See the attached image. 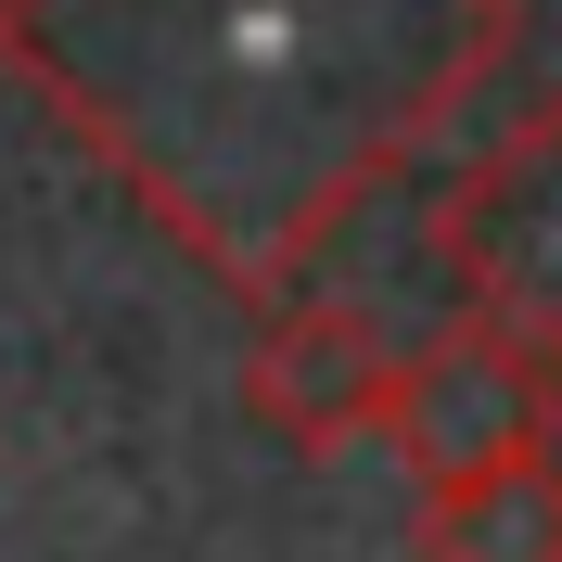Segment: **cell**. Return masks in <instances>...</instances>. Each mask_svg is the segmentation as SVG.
Returning <instances> with one entry per match:
<instances>
[{"mask_svg":"<svg viewBox=\"0 0 562 562\" xmlns=\"http://www.w3.org/2000/svg\"><path fill=\"white\" fill-rule=\"evenodd\" d=\"M435 269L460 307L562 358V90L525 103L473 167L435 192Z\"/></svg>","mask_w":562,"mask_h":562,"instance_id":"obj_2","label":"cell"},{"mask_svg":"<svg viewBox=\"0 0 562 562\" xmlns=\"http://www.w3.org/2000/svg\"><path fill=\"white\" fill-rule=\"evenodd\" d=\"M409 562H562V448L460 473V486H422Z\"/></svg>","mask_w":562,"mask_h":562,"instance_id":"obj_5","label":"cell"},{"mask_svg":"<svg viewBox=\"0 0 562 562\" xmlns=\"http://www.w3.org/2000/svg\"><path fill=\"white\" fill-rule=\"evenodd\" d=\"M396 384H409V346H396L371 307H269L244 346V409L269 422L281 448L346 460L396 435Z\"/></svg>","mask_w":562,"mask_h":562,"instance_id":"obj_4","label":"cell"},{"mask_svg":"<svg viewBox=\"0 0 562 562\" xmlns=\"http://www.w3.org/2000/svg\"><path fill=\"white\" fill-rule=\"evenodd\" d=\"M498 65L512 0H0V77L231 294H294Z\"/></svg>","mask_w":562,"mask_h":562,"instance_id":"obj_1","label":"cell"},{"mask_svg":"<svg viewBox=\"0 0 562 562\" xmlns=\"http://www.w3.org/2000/svg\"><path fill=\"white\" fill-rule=\"evenodd\" d=\"M562 435V358L498 333L486 307H460L448 333L409 346V384H396V435L409 486H460V473H498V460H537Z\"/></svg>","mask_w":562,"mask_h":562,"instance_id":"obj_3","label":"cell"}]
</instances>
